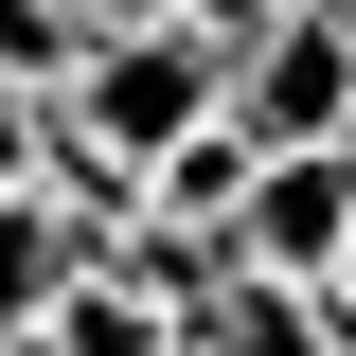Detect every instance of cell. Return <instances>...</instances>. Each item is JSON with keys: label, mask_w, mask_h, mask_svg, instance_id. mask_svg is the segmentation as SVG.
I'll use <instances>...</instances> for the list:
<instances>
[{"label": "cell", "mask_w": 356, "mask_h": 356, "mask_svg": "<svg viewBox=\"0 0 356 356\" xmlns=\"http://www.w3.org/2000/svg\"><path fill=\"white\" fill-rule=\"evenodd\" d=\"M72 250H89V232H72V214H54L36 178H0V339H18V321H36V303H54V285H72Z\"/></svg>", "instance_id": "6"}, {"label": "cell", "mask_w": 356, "mask_h": 356, "mask_svg": "<svg viewBox=\"0 0 356 356\" xmlns=\"http://www.w3.org/2000/svg\"><path fill=\"white\" fill-rule=\"evenodd\" d=\"M339 161H356V125H339Z\"/></svg>", "instance_id": "11"}, {"label": "cell", "mask_w": 356, "mask_h": 356, "mask_svg": "<svg viewBox=\"0 0 356 356\" xmlns=\"http://www.w3.org/2000/svg\"><path fill=\"white\" fill-rule=\"evenodd\" d=\"M36 125H54V89H18V72H0V178H36Z\"/></svg>", "instance_id": "7"}, {"label": "cell", "mask_w": 356, "mask_h": 356, "mask_svg": "<svg viewBox=\"0 0 356 356\" xmlns=\"http://www.w3.org/2000/svg\"><path fill=\"white\" fill-rule=\"evenodd\" d=\"M125 18H161V0H72V36H125Z\"/></svg>", "instance_id": "8"}, {"label": "cell", "mask_w": 356, "mask_h": 356, "mask_svg": "<svg viewBox=\"0 0 356 356\" xmlns=\"http://www.w3.org/2000/svg\"><path fill=\"white\" fill-rule=\"evenodd\" d=\"M339 36H356V0H339Z\"/></svg>", "instance_id": "10"}, {"label": "cell", "mask_w": 356, "mask_h": 356, "mask_svg": "<svg viewBox=\"0 0 356 356\" xmlns=\"http://www.w3.org/2000/svg\"><path fill=\"white\" fill-rule=\"evenodd\" d=\"M54 107H72L107 161H161L178 125H214V36H178V18H125V36H89L72 72H54Z\"/></svg>", "instance_id": "1"}, {"label": "cell", "mask_w": 356, "mask_h": 356, "mask_svg": "<svg viewBox=\"0 0 356 356\" xmlns=\"http://www.w3.org/2000/svg\"><path fill=\"white\" fill-rule=\"evenodd\" d=\"M232 196H250V125H232V107L143 161V214H178V232H232Z\"/></svg>", "instance_id": "5"}, {"label": "cell", "mask_w": 356, "mask_h": 356, "mask_svg": "<svg viewBox=\"0 0 356 356\" xmlns=\"http://www.w3.org/2000/svg\"><path fill=\"white\" fill-rule=\"evenodd\" d=\"M356 232V161L339 143H250V196H232V267H285V285H321Z\"/></svg>", "instance_id": "3"}, {"label": "cell", "mask_w": 356, "mask_h": 356, "mask_svg": "<svg viewBox=\"0 0 356 356\" xmlns=\"http://www.w3.org/2000/svg\"><path fill=\"white\" fill-rule=\"evenodd\" d=\"M214 107H232L250 143H339V125H356V36H339V0H285V18L214 72Z\"/></svg>", "instance_id": "2"}, {"label": "cell", "mask_w": 356, "mask_h": 356, "mask_svg": "<svg viewBox=\"0 0 356 356\" xmlns=\"http://www.w3.org/2000/svg\"><path fill=\"white\" fill-rule=\"evenodd\" d=\"M36 356H178V303H143L107 250H72V285L36 303Z\"/></svg>", "instance_id": "4"}, {"label": "cell", "mask_w": 356, "mask_h": 356, "mask_svg": "<svg viewBox=\"0 0 356 356\" xmlns=\"http://www.w3.org/2000/svg\"><path fill=\"white\" fill-rule=\"evenodd\" d=\"M321 285H339V303H356V232H339V267H321Z\"/></svg>", "instance_id": "9"}]
</instances>
